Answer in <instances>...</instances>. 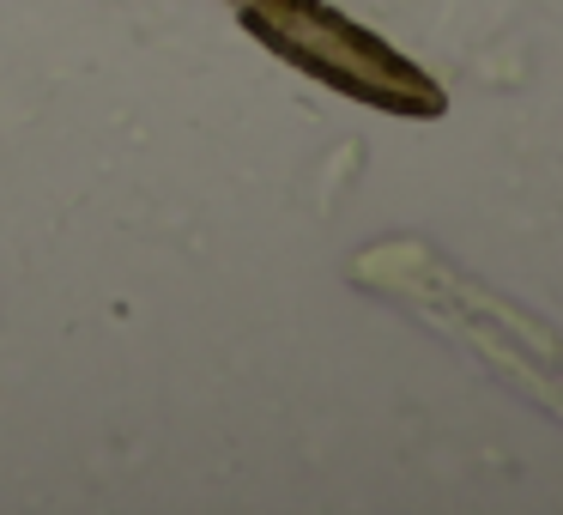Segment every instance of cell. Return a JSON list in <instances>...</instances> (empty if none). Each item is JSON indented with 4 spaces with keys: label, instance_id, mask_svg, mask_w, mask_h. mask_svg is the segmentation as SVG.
<instances>
[{
    "label": "cell",
    "instance_id": "cell-1",
    "mask_svg": "<svg viewBox=\"0 0 563 515\" xmlns=\"http://www.w3.org/2000/svg\"><path fill=\"white\" fill-rule=\"evenodd\" d=\"M224 7L267 55H279L285 67L309 74L340 98L388 116H412V122H430V116L449 110L442 86L424 67L406 62L394 43H382L357 19H345L333 0H224Z\"/></svg>",
    "mask_w": 563,
    "mask_h": 515
}]
</instances>
